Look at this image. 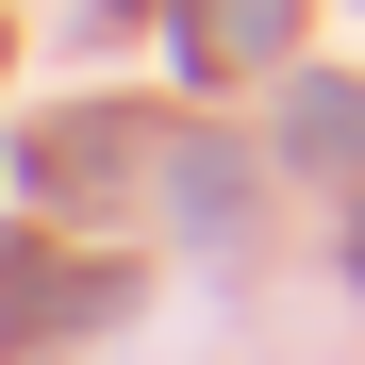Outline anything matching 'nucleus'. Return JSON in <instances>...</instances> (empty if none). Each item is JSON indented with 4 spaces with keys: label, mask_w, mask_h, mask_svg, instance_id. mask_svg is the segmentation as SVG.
Returning a JSON list of instances; mask_svg holds the SVG:
<instances>
[{
    "label": "nucleus",
    "mask_w": 365,
    "mask_h": 365,
    "mask_svg": "<svg viewBox=\"0 0 365 365\" xmlns=\"http://www.w3.org/2000/svg\"><path fill=\"white\" fill-rule=\"evenodd\" d=\"M282 17H299V0H200V17H182V50H200V67H232V50H282Z\"/></svg>",
    "instance_id": "1"
}]
</instances>
